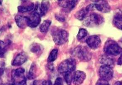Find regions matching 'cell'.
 Wrapping results in <instances>:
<instances>
[{
  "mask_svg": "<svg viewBox=\"0 0 122 85\" xmlns=\"http://www.w3.org/2000/svg\"><path fill=\"white\" fill-rule=\"evenodd\" d=\"M53 85H63L62 78H56Z\"/></svg>",
  "mask_w": 122,
  "mask_h": 85,
  "instance_id": "cell-31",
  "label": "cell"
},
{
  "mask_svg": "<svg viewBox=\"0 0 122 85\" xmlns=\"http://www.w3.org/2000/svg\"><path fill=\"white\" fill-rule=\"evenodd\" d=\"M104 22L103 17L99 14L96 13H92L89 16L86 17L83 20V24L84 26L92 28L94 27L99 26Z\"/></svg>",
  "mask_w": 122,
  "mask_h": 85,
  "instance_id": "cell-3",
  "label": "cell"
},
{
  "mask_svg": "<svg viewBox=\"0 0 122 85\" xmlns=\"http://www.w3.org/2000/svg\"><path fill=\"white\" fill-rule=\"evenodd\" d=\"M72 54L82 62H87L91 60L92 54L86 46L79 45L76 47L72 51Z\"/></svg>",
  "mask_w": 122,
  "mask_h": 85,
  "instance_id": "cell-2",
  "label": "cell"
},
{
  "mask_svg": "<svg viewBox=\"0 0 122 85\" xmlns=\"http://www.w3.org/2000/svg\"><path fill=\"white\" fill-rule=\"evenodd\" d=\"M41 85H52V82L51 80H43L41 82Z\"/></svg>",
  "mask_w": 122,
  "mask_h": 85,
  "instance_id": "cell-32",
  "label": "cell"
},
{
  "mask_svg": "<svg viewBox=\"0 0 122 85\" xmlns=\"http://www.w3.org/2000/svg\"><path fill=\"white\" fill-rule=\"evenodd\" d=\"M86 78V74L83 71L78 70L73 74V82L75 85H79L83 83Z\"/></svg>",
  "mask_w": 122,
  "mask_h": 85,
  "instance_id": "cell-12",
  "label": "cell"
},
{
  "mask_svg": "<svg viewBox=\"0 0 122 85\" xmlns=\"http://www.w3.org/2000/svg\"><path fill=\"white\" fill-rule=\"evenodd\" d=\"M112 68L105 65L101 66L99 70L100 79L108 82L111 80L113 76V70Z\"/></svg>",
  "mask_w": 122,
  "mask_h": 85,
  "instance_id": "cell-6",
  "label": "cell"
},
{
  "mask_svg": "<svg viewBox=\"0 0 122 85\" xmlns=\"http://www.w3.org/2000/svg\"><path fill=\"white\" fill-rule=\"evenodd\" d=\"M94 2L95 9L103 13L110 12V6L106 0H92Z\"/></svg>",
  "mask_w": 122,
  "mask_h": 85,
  "instance_id": "cell-9",
  "label": "cell"
},
{
  "mask_svg": "<svg viewBox=\"0 0 122 85\" xmlns=\"http://www.w3.org/2000/svg\"><path fill=\"white\" fill-rule=\"evenodd\" d=\"M37 73V68L35 63H33L31 64L27 75V78L29 80H32L36 78Z\"/></svg>",
  "mask_w": 122,
  "mask_h": 85,
  "instance_id": "cell-18",
  "label": "cell"
},
{
  "mask_svg": "<svg viewBox=\"0 0 122 85\" xmlns=\"http://www.w3.org/2000/svg\"><path fill=\"white\" fill-rule=\"evenodd\" d=\"M8 42L5 44L3 41H0V57H3L5 52L7 51V47L10 44Z\"/></svg>",
  "mask_w": 122,
  "mask_h": 85,
  "instance_id": "cell-23",
  "label": "cell"
},
{
  "mask_svg": "<svg viewBox=\"0 0 122 85\" xmlns=\"http://www.w3.org/2000/svg\"><path fill=\"white\" fill-rule=\"evenodd\" d=\"M114 85H122V81H118L116 82Z\"/></svg>",
  "mask_w": 122,
  "mask_h": 85,
  "instance_id": "cell-35",
  "label": "cell"
},
{
  "mask_svg": "<svg viewBox=\"0 0 122 85\" xmlns=\"http://www.w3.org/2000/svg\"><path fill=\"white\" fill-rule=\"evenodd\" d=\"M31 85H41V83H40L38 80H35L31 83Z\"/></svg>",
  "mask_w": 122,
  "mask_h": 85,
  "instance_id": "cell-34",
  "label": "cell"
},
{
  "mask_svg": "<svg viewBox=\"0 0 122 85\" xmlns=\"http://www.w3.org/2000/svg\"><path fill=\"white\" fill-rule=\"evenodd\" d=\"M35 5L33 3H30L26 5H21L18 6V11L20 13H25L32 10L34 8Z\"/></svg>",
  "mask_w": 122,
  "mask_h": 85,
  "instance_id": "cell-19",
  "label": "cell"
},
{
  "mask_svg": "<svg viewBox=\"0 0 122 85\" xmlns=\"http://www.w3.org/2000/svg\"><path fill=\"white\" fill-rule=\"evenodd\" d=\"M25 71L23 68H19L14 70L12 75L13 82L20 81L26 78L25 76Z\"/></svg>",
  "mask_w": 122,
  "mask_h": 85,
  "instance_id": "cell-14",
  "label": "cell"
},
{
  "mask_svg": "<svg viewBox=\"0 0 122 85\" xmlns=\"http://www.w3.org/2000/svg\"><path fill=\"white\" fill-rule=\"evenodd\" d=\"M87 31L84 28H81L79 30V33L77 35V38L78 40H81L85 38L87 35Z\"/></svg>",
  "mask_w": 122,
  "mask_h": 85,
  "instance_id": "cell-24",
  "label": "cell"
},
{
  "mask_svg": "<svg viewBox=\"0 0 122 85\" xmlns=\"http://www.w3.org/2000/svg\"><path fill=\"white\" fill-rule=\"evenodd\" d=\"M76 62L74 59H66L60 64L58 67V72L61 74H65L68 73H73L76 68Z\"/></svg>",
  "mask_w": 122,
  "mask_h": 85,
  "instance_id": "cell-5",
  "label": "cell"
},
{
  "mask_svg": "<svg viewBox=\"0 0 122 85\" xmlns=\"http://www.w3.org/2000/svg\"><path fill=\"white\" fill-rule=\"evenodd\" d=\"M86 42L89 47L94 50L98 49L101 44L100 38L96 35H93L89 37L86 39Z\"/></svg>",
  "mask_w": 122,
  "mask_h": 85,
  "instance_id": "cell-7",
  "label": "cell"
},
{
  "mask_svg": "<svg viewBox=\"0 0 122 85\" xmlns=\"http://www.w3.org/2000/svg\"><path fill=\"white\" fill-rule=\"evenodd\" d=\"M51 23L52 21L48 19L44 21L43 22L40 24L39 27L40 32L42 33H46L47 32Z\"/></svg>",
  "mask_w": 122,
  "mask_h": 85,
  "instance_id": "cell-21",
  "label": "cell"
},
{
  "mask_svg": "<svg viewBox=\"0 0 122 85\" xmlns=\"http://www.w3.org/2000/svg\"><path fill=\"white\" fill-rule=\"evenodd\" d=\"M79 0H70L68 7L66 9V11L68 12L71 11L74 8H75Z\"/></svg>",
  "mask_w": 122,
  "mask_h": 85,
  "instance_id": "cell-26",
  "label": "cell"
},
{
  "mask_svg": "<svg viewBox=\"0 0 122 85\" xmlns=\"http://www.w3.org/2000/svg\"><path fill=\"white\" fill-rule=\"evenodd\" d=\"M99 62L103 65L109 66L112 68L115 65V60L112 56L107 54H102L100 56L99 59Z\"/></svg>",
  "mask_w": 122,
  "mask_h": 85,
  "instance_id": "cell-10",
  "label": "cell"
},
{
  "mask_svg": "<svg viewBox=\"0 0 122 85\" xmlns=\"http://www.w3.org/2000/svg\"><path fill=\"white\" fill-rule=\"evenodd\" d=\"M104 51L109 55L118 56L122 54V48L116 42L109 40L105 43Z\"/></svg>",
  "mask_w": 122,
  "mask_h": 85,
  "instance_id": "cell-4",
  "label": "cell"
},
{
  "mask_svg": "<svg viewBox=\"0 0 122 85\" xmlns=\"http://www.w3.org/2000/svg\"><path fill=\"white\" fill-rule=\"evenodd\" d=\"M58 50L57 49H54L51 51L48 57L47 61L49 63H51L55 61L58 57Z\"/></svg>",
  "mask_w": 122,
  "mask_h": 85,
  "instance_id": "cell-22",
  "label": "cell"
},
{
  "mask_svg": "<svg viewBox=\"0 0 122 85\" xmlns=\"http://www.w3.org/2000/svg\"><path fill=\"white\" fill-rule=\"evenodd\" d=\"M4 85H14L13 83H6L5 84H4Z\"/></svg>",
  "mask_w": 122,
  "mask_h": 85,
  "instance_id": "cell-36",
  "label": "cell"
},
{
  "mask_svg": "<svg viewBox=\"0 0 122 85\" xmlns=\"http://www.w3.org/2000/svg\"><path fill=\"white\" fill-rule=\"evenodd\" d=\"M96 85H110L108 81L100 79L98 80Z\"/></svg>",
  "mask_w": 122,
  "mask_h": 85,
  "instance_id": "cell-29",
  "label": "cell"
},
{
  "mask_svg": "<svg viewBox=\"0 0 122 85\" xmlns=\"http://www.w3.org/2000/svg\"><path fill=\"white\" fill-rule=\"evenodd\" d=\"M51 33L53 41L57 45H62L68 40L69 34L63 29L54 27L51 30Z\"/></svg>",
  "mask_w": 122,
  "mask_h": 85,
  "instance_id": "cell-1",
  "label": "cell"
},
{
  "mask_svg": "<svg viewBox=\"0 0 122 85\" xmlns=\"http://www.w3.org/2000/svg\"><path fill=\"white\" fill-rule=\"evenodd\" d=\"M89 12V11L87 9L86 7H84L77 11L74 16L76 19L81 21L85 18L86 16Z\"/></svg>",
  "mask_w": 122,
  "mask_h": 85,
  "instance_id": "cell-16",
  "label": "cell"
},
{
  "mask_svg": "<svg viewBox=\"0 0 122 85\" xmlns=\"http://www.w3.org/2000/svg\"><path fill=\"white\" fill-rule=\"evenodd\" d=\"M117 64L119 65H122V54H121L120 57L119 58Z\"/></svg>",
  "mask_w": 122,
  "mask_h": 85,
  "instance_id": "cell-33",
  "label": "cell"
},
{
  "mask_svg": "<svg viewBox=\"0 0 122 85\" xmlns=\"http://www.w3.org/2000/svg\"><path fill=\"white\" fill-rule=\"evenodd\" d=\"M50 7V3L48 0H42L40 6H39V12L41 17L46 15Z\"/></svg>",
  "mask_w": 122,
  "mask_h": 85,
  "instance_id": "cell-15",
  "label": "cell"
},
{
  "mask_svg": "<svg viewBox=\"0 0 122 85\" xmlns=\"http://www.w3.org/2000/svg\"><path fill=\"white\" fill-rule=\"evenodd\" d=\"M73 73H68L64 74L65 80L68 85H71L72 82L73 81Z\"/></svg>",
  "mask_w": 122,
  "mask_h": 85,
  "instance_id": "cell-25",
  "label": "cell"
},
{
  "mask_svg": "<svg viewBox=\"0 0 122 85\" xmlns=\"http://www.w3.org/2000/svg\"><path fill=\"white\" fill-rule=\"evenodd\" d=\"M29 17L30 19L29 27L30 28H36L41 21V16L40 13L36 11H33Z\"/></svg>",
  "mask_w": 122,
  "mask_h": 85,
  "instance_id": "cell-8",
  "label": "cell"
},
{
  "mask_svg": "<svg viewBox=\"0 0 122 85\" xmlns=\"http://www.w3.org/2000/svg\"><path fill=\"white\" fill-rule=\"evenodd\" d=\"M113 24L116 28L122 30V14H115L113 19Z\"/></svg>",
  "mask_w": 122,
  "mask_h": 85,
  "instance_id": "cell-17",
  "label": "cell"
},
{
  "mask_svg": "<svg viewBox=\"0 0 122 85\" xmlns=\"http://www.w3.org/2000/svg\"><path fill=\"white\" fill-rule=\"evenodd\" d=\"M14 85H27L26 83V79L25 78L22 80H21L19 81L14 82H13Z\"/></svg>",
  "mask_w": 122,
  "mask_h": 85,
  "instance_id": "cell-28",
  "label": "cell"
},
{
  "mask_svg": "<svg viewBox=\"0 0 122 85\" xmlns=\"http://www.w3.org/2000/svg\"><path fill=\"white\" fill-rule=\"evenodd\" d=\"M43 49L42 45L37 43L32 44L30 47L31 52L37 54H40L42 51Z\"/></svg>",
  "mask_w": 122,
  "mask_h": 85,
  "instance_id": "cell-20",
  "label": "cell"
},
{
  "mask_svg": "<svg viewBox=\"0 0 122 85\" xmlns=\"http://www.w3.org/2000/svg\"><path fill=\"white\" fill-rule=\"evenodd\" d=\"M56 19L60 22H64L65 21V17L61 14H56L55 16Z\"/></svg>",
  "mask_w": 122,
  "mask_h": 85,
  "instance_id": "cell-30",
  "label": "cell"
},
{
  "mask_svg": "<svg viewBox=\"0 0 122 85\" xmlns=\"http://www.w3.org/2000/svg\"><path fill=\"white\" fill-rule=\"evenodd\" d=\"M15 20L18 27L21 29H25L29 27L30 19L29 17L16 15L15 17Z\"/></svg>",
  "mask_w": 122,
  "mask_h": 85,
  "instance_id": "cell-11",
  "label": "cell"
},
{
  "mask_svg": "<svg viewBox=\"0 0 122 85\" xmlns=\"http://www.w3.org/2000/svg\"><path fill=\"white\" fill-rule=\"evenodd\" d=\"M28 59L27 55L25 52H21L14 58L12 62L13 66H20L25 63Z\"/></svg>",
  "mask_w": 122,
  "mask_h": 85,
  "instance_id": "cell-13",
  "label": "cell"
},
{
  "mask_svg": "<svg viewBox=\"0 0 122 85\" xmlns=\"http://www.w3.org/2000/svg\"><path fill=\"white\" fill-rule=\"evenodd\" d=\"M69 2H70V0H58V4L60 6L63 7L66 9L68 7Z\"/></svg>",
  "mask_w": 122,
  "mask_h": 85,
  "instance_id": "cell-27",
  "label": "cell"
},
{
  "mask_svg": "<svg viewBox=\"0 0 122 85\" xmlns=\"http://www.w3.org/2000/svg\"><path fill=\"white\" fill-rule=\"evenodd\" d=\"M120 42H121V43H122V38H121V39H120Z\"/></svg>",
  "mask_w": 122,
  "mask_h": 85,
  "instance_id": "cell-37",
  "label": "cell"
}]
</instances>
